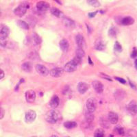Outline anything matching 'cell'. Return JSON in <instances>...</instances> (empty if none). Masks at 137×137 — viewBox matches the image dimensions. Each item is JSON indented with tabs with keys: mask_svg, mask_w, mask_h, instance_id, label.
I'll use <instances>...</instances> for the list:
<instances>
[{
	"mask_svg": "<svg viewBox=\"0 0 137 137\" xmlns=\"http://www.w3.org/2000/svg\"><path fill=\"white\" fill-rule=\"evenodd\" d=\"M110 137H113V136H110Z\"/></svg>",
	"mask_w": 137,
	"mask_h": 137,
	"instance_id": "46",
	"label": "cell"
},
{
	"mask_svg": "<svg viewBox=\"0 0 137 137\" xmlns=\"http://www.w3.org/2000/svg\"><path fill=\"white\" fill-rule=\"evenodd\" d=\"M36 54V53H35V52H32V53H31V54H30V56H31V55H32V54H33V55H34V54ZM30 57H31V58H32V59L34 60V57H35V56H30Z\"/></svg>",
	"mask_w": 137,
	"mask_h": 137,
	"instance_id": "42",
	"label": "cell"
},
{
	"mask_svg": "<svg viewBox=\"0 0 137 137\" xmlns=\"http://www.w3.org/2000/svg\"><path fill=\"white\" fill-rule=\"evenodd\" d=\"M36 8L41 12H45L49 8V4L45 1H39L36 3Z\"/></svg>",
	"mask_w": 137,
	"mask_h": 137,
	"instance_id": "8",
	"label": "cell"
},
{
	"mask_svg": "<svg viewBox=\"0 0 137 137\" xmlns=\"http://www.w3.org/2000/svg\"><path fill=\"white\" fill-rule=\"evenodd\" d=\"M87 2L89 5L93 7H95V8L100 6V3L99 2L98 0H87Z\"/></svg>",
	"mask_w": 137,
	"mask_h": 137,
	"instance_id": "28",
	"label": "cell"
},
{
	"mask_svg": "<svg viewBox=\"0 0 137 137\" xmlns=\"http://www.w3.org/2000/svg\"><path fill=\"white\" fill-rule=\"evenodd\" d=\"M87 110L91 113L95 112L97 108V101L94 98L88 99L87 101Z\"/></svg>",
	"mask_w": 137,
	"mask_h": 137,
	"instance_id": "4",
	"label": "cell"
},
{
	"mask_svg": "<svg viewBox=\"0 0 137 137\" xmlns=\"http://www.w3.org/2000/svg\"><path fill=\"white\" fill-rule=\"evenodd\" d=\"M84 51L82 49H81V48H78V49L76 50V56L79 57V58H83L84 56Z\"/></svg>",
	"mask_w": 137,
	"mask_h": 137,
	"instance_id": "30",
	"label": "cell"
},
{
	"mask_svg": "<svg viewBox=\"0 0 137 137\" xmlns=\"http://www.w3.org/2000/svg\"><path fill=\"white\" fill-rule=\"evenodd\" d=\"M64 126L67 129H73L77 126V123L75 121H67L64 123Z\"/></svg>",
	"mask_w": 137,
	"mask_h": 137,
	"instance_id": "24",
	"label": "cell"
},
{
	"mask_svg": "<svg viewBox=\"0 0 137 137\" xmlns=\"http://www.w3.org/2000/svg\"><path fill=\"white\" fill-rule=\"evenodd\" d=\"M114 78H115L117 81H119V82H121V83H122V84L126 83V81H125L124 79H123V78H119V77H114Z\"/></svg>",
	"mask_w": 137,
	"mask_h": 137,
	"instance_id": "38",
	"label": "cell"
},
{
	"mask_svg": "<svg viewBox=\"0 0 137 137\" xmlns=\"http://www.w3.org/2000/svg\"><path fill=\"white\" fill-rule=\"evenodd\" d=\"M125 92L123 91V90L119 89L116 90L115 92H114V97L116 100H121L123 99L125 97Z\"/></svg>",
	"mask_w": 137,
	"mask_h": 137,
	"instance_id": "19",
	"label": "cell"
},
{
	"mask_svg": "<svg viewBox=\"0 0 137 137\" xmlns=\"http://www.w3.org/2000/svg\"><path fill=\"white\" fill-rule=\"evenodd\" d=\"M92 87L96 92L98 93H101L104 91V85L103 84L99 81H94L92 82Z\"/></svg>",
	"mask_w": 137,
	"mask_h": 137,
	"instance_id": "10",
	"label": "cell"
},
{
	"mask_svg": "<svg viewBox=\"0 0 137 137\" xmlns=\"http://www.w3.org/2000/svg\"><path fill=\"white\" fill-rule=\"evenodd\" d=\"M134 19L131 17H126L123 18L121 21V23L123 25H130L134 23Z\"/></svg>",
	"mask_w": 137,
	"mask_h": 137,
	"instance_id": "21",
	"label": "cell"
},
{
	"mask_svg": "<svg viewBox=\"0 0 137 137\" xmlns=\"http://www.w3.org/2000/svg\"><path fill=\"white\" fill-rule=\"evenodd\" d=\"M63 22L66 27H75L74 21H73V20H71V19L67 18V17H63Z\"/></svg>",
	"mask_w": 137,
	"mask_h": 137,
	"instance_id": "20",
	"label": "cell"
},
{
	"mask_svg": "<svg viewBox=\"0 0 137 137\" xmlns=\"http://www.w3.org/2000/svg\"><path fill=\"white\" fill-rule=\"evenodd\" d=\"M25 99L28 103H33L36 99V93L32 90H29L25 92Z\"/></svg>",
	"mask_w": 137,
	"mask_h": 137,
	"instance_id": "7",
	"label": "cell"
},
{
	"mask_svg": "<svg viewBox=\"0 0 137 137\" xmlns=\"http://www.w3.org/2000/svg\"><path fill=\"white\" fill-rule=\"evenodd\" d=\"M60 47L63 51L67 52L68 51V47H69V43H68V41L66 39H63L60 42Z\"/></svg>",
	"mask_w": 137,
	"mask_h": 137,
	"instance_id": "17",
	"label": "cell"
},
{
	"mask_svg": "<svg viewBox=\"0 0 137 137\" xmlns=\"http://www.w3.org/2000/svg\"></svg>",
	"mask_w": 137,
	"mask_h": 137,
	"instance_id": "48",
	"label": "cell"
},
{
	"mask_svg": "<svg viewBox=\"0 0 137 137\" xmlns=\"http://www.w3.org/2000/svg\"><path fill=\"white\" fill-rule=\"evenodd\" d=\"M4 114H5V111L3 110V108H0V119H2L4 116Z\"/></svg>",
	"mask_w": 137,
	"mask_h": 137,
	"instance_id": "37",
	"label": "cell"
},
{
	"mask_svg": "<svg viewBox=\"0 0 137 137\" xmlns=\"http://www.w3.org/2000/svg\"><path fill=\"white\" fill-rule=\"evenodd\" d=\"M117 131H118V133H119L120 135H123V134H124V130H123V128H119Z\"/></svg>",
	"mask_w": 137,
	"mask_h": 137,
	"instance_id": "39",
	"label": "cell"
},
{
	"mask_svg": "<svg viewBox=\"0 0 137 137\" xmlns=\"http://www.w3.org/2000/svg\"><path fill=\"white\" fill-rule=\"evenodd\" d=\"M94 137H104V133L103 130L97 129L95 132Z\"/></svg>",
	"mask_w": 137,
	"mask_h": 137,
	"instance_id": "29",
	"label": "cell"
},
{
	"mask_svg": "<svg viewBox=\"0 0 137 137\" xmlns=\"http://www.w3.org/2000/svg\"><path fill=\"white\" fill-rule=\"evenodd\" d=\"M97 13V11H95V12H90V13H89V17H94Z\"/></svg>",
	"mask_w": 137,
	"mask_h": 137,
	"instance_id": "40",
	"label": "cell"
},
{
	"mask_svg": "<svg viewBox=\"0 0 137 137\" xmlns=\"http://www.w3.org/2000/svg\"><path fill=\"white\" fill-rule=\"evenodd\" d=\"M114 49L116 51H118V52H121L122 51V47H121V44L119 43V42L116 41L115 43V44H114Z\"/></svg>",
	"mask_w": 137,
	"mask_h": 137,
	"instance_id": "31",
	"label": "cell"
},
{
	"mask_svg": "<svg viewBox=\"0 0 137 137\" xmlns=\"http://www.w3.org/2000/svg\"><path fill=\"white\" fill-rule=\"evenodd\" d=\"M63 71L64 70L62 68H55L51 69L49 73L51 76H53L54 78H58L63 74Z\"/></svg>",
	"mask_w": 137,
	"mask_h": 137,
	"instance_id": "11",
	"label": "cell"
},
{
	"mask_svg": "<svg viewBox=\"0 0 137 137\" xmlns=\"http://www.w3.org/2000/svg\"><path fill=\"white\" fill-rule=\"evenodd\" d=\"M17 24H18V25L19 27L22 28V29H23V30H28L30 28V26H29L28 23H27L25 21L19 20V21H17Z\"/></svg>",
	"mask_w": 137,
	"mask_h": 137,
	"instance_id": "26",
	"label": "cell"
},
{
	"mask_svg": "<svg viewBox=\"0 0 137 137\" xmlns=\"http://www.w3.org/2000/svg\"><path fill=\"white\" fill-rule=\"evenodd\" d=\"M134 65H135V67L137 69V59L135 60V62H134Z\"/></svg>",
	"mask_w": 137,
	"mask_h": 137,
	"instance_id": "44",
	"label": "cell"
},
{
	"mask_svg": "<svg viewBox=\"0 0 137 137\" xmlns=\"http://www.w3.org/2000/svg\"><path fill=\"white\" fill-rule=\"evenodd\" d=\"M89 62L91 65H92V60H91V57H89Z\"/></svg>",
	"mask_w": 137,
	"mask_h": 137,
	"instance_id": "43",
	"label": "cell"
},
{
	"mask_svg": "<svg viewBox=\"0 0 137 137\" xmlns=\"http://www.w3.org/2000/svg\"><path fill=\"white\" fill-rule=\"evenodd\" d=\"M95 47L96 49L97 50H104L105 49V45L103 43V42L101 41H97L95 43Z\"/></svg>",
	"mask_w": 137,
	"mask_h": 137,
	"instance_id": "25",
	"label": "cell"
},
{
	"mask_svg": "<svg viewBox=\"0 0 137 137\" xmlns=\"http://www.w3.org/2000/svg\"><path fill=\"white\" fill-rule=\"evenodd\" d=\"M8 43V41L7 39H0V46L5 47Z\"/></svg>",
	"mask_w": 137,
	"mask_h": 137,
	"instance_id": "33",
	"label": "cell"
},
{
	"mask_svg": "<svg viewBox=\"0 0 137 137\" xmlns=\"http://www.w3.org/2000/svg\"><path fill=\"white\" fill-rule=\"evenodd\" d=\"M21 68L22 70L24 71L25 72H27V73H30V72L32 71V64L30 62H25L22 64L21 65Z\"/></svg>",
	"mask_w": 137,
	"mask_h": 137,
	"instance_id": "13",
	"label": "cell"
},
{
	"mask_svg": "<svg viewBox=\"0 0 137 137\" xmlns=\"http://www.w3.org/2000/svg\"><path fill=\"white\" fill-rule=\"evenodd\" d=\"M89 89V85L85 82H81L78 84V92L80 94H84L87 92V90Z\"/></svg>",
	"mask_w": 137,
	"mask_h": 137,
	"instance_id": "12",
	"label": "cell"
},
{
	"mask_svg": "<svg viewBox=\"0 0 137 137\" xmlns=\"http://www.w3.org/2000/svg\"><path fill=\"white\" fill-rule=\"evenodd\" d=\"M99 74H100V75H101V78H104V79H106V80H109V81H112V79L110 78V77H109V76H108V75H107L106 74L102 73H99Z\"/></svg>",
	"mask_w": 137,
	"mask_h": 137,
	"instance_id": "35",
	"label": "cell"
},
{
	"mask_svg": "<svg viewBox=\"0 0 137 137\" xmlns=\"http://www.w3.org/2000/svg\"><path fill=\"white\" fill-rule=\"evenodd\" d=\"M50 137H57V136H56V135H53V136H51Z\"/></svg>",
	"mask_w": 137,
	"mask_h": 137,
	"instance_id": "45",
	"label": "cell"
},
{
	"mask_svg": "<svg viewBox=\"0 0 137 137\" xmlns=\"http://www.w3.org/2000/svg\"><path fill=\"white\" fill-rule=\"evenodd\" d=\"M36 117V114L35 111L32 110H29L27 111L25 116V121L27 123H32Z\"/></svg>",
	"mask_w": 137,
	"mask_h": 137,
	"instance_id": "3",
	"label": "cell"
},
{
	"mask_svg": "<svg viewBox=\"0 0 137 137\" xmlns=\"http://www.w3.org/2000/svg\"></svg>",
	"mask_w": 137,
	"mask_h": 137,
	"instance_id": "47",
	"label": "cell"
},
{
	"mask_svg": "<svg viewBox=\"0 0 137 137\" xmlns=\"http://www.w3.org/2000/svg\"><path fill=\"white\" fill-rule=\"evenodd\" d=\"M10 34V30L8 27L1 25L0 26V39H7Z\"/></svg>",
	"mask_w": 137,
	"mask_h": 137,
	"instance_id": "6",
	"label": "cell"
},
{
	"mask_svg": "<svg viewBox=\"0 0 137 137\" xmlns=\"http://www.w3.org/2000/svg\"><path fill=\"white\" fill-rule=\"evenodd\" d=\"M36 70L38 72V73L42 76H47L49 74V71L47 68L42 65H36Z\"/></svg>",
	"mask_w": 137,
	"mask_h": 137,
	"instance_id": "5",
	"label": "cell"
},
{
	"mask_svg": "<svg viewBox=\"0 0 137 137\" xmlns=\"http://www.w3.org/2000/svg\"><path fill=\"white\" fill-rule=\"evenodd\" d=\"M45 119L49 123L54 124L55 123H56L58 119V113H57L56 110H54L49 111L46 114V115H45Z\"/></svg>",
	"mask_w": 137,
	"mask_h": 137,
	"instance_id": "1",
	"label": "cell"
},
{
	"mask_svg": "<svg viewBox=\"0 0 137 137\" xmlns=\"http://www.w3.org/2000/svg\"><path fill=\"white\" fill-rule=\"evenodd\" d=\"M108 119L110 123L116 124L118 122V115L114 112H110L108 114Z\"/></svg>",
	"mask_w": 137,
	"mask_h": 137,
	"instance_id": "14",
	"label": "cell"
},
{
	"mask_svg": "<svg viewBox=\"0 0 137 137\" xmlns=\"http://www.w3.org/2000/svg\"><path fill=\"white\" fill-rule=\"evenodd\" d=\"M72 61H73L76 65L78 66L79 65H80L81 63H82V58H79V57L78 56H75L73 59L72 60Z\"/></svg>",
	"mask_w": 137,
	"mask_h": 137,
	"instance_id": "32",
	"label": "cell"
},
{
	"mask_svg": "<svg viewBox=\"0 0 137 137\" xmlns=\"http://www.w3.org/2000/svg\"><path fill=\"white\" fill-rule=\"evenodd\" d=\"M60 102L59 97L57 95H54L52 97V98L51 99L50 101H49V106L51 107L55 108L58 106Z\"/></svg>",
	"mask_w": 137,
	"mask_h": 137,
	"instance_id": "16",
	"label": "cell"
},
{
	"mask_svg": "<svg viewBox=\"0 0 137 137\" xmlns=\"http://www.w3.org/2000/svg\"><path fill=\"white\" fill-rule=\"evenodd\" d=\"M108 34H109L110 36L114 37V36H116V30H115V28H114V27H113V28H110V30H109V32H108Z\"/></svg>",
	"mask_w": 137,
	"mask_h": 137,
	"instance_id": "34",
	"label": "cell"
},
{
	"mask_svg": "<svg viewBox=\"0 0 137 137\" xmlns=\"http://www.w3.org/2000/svg\"><path fill=\"white\" fill-rule=\"evenodd\" d=\"M3 77H4V72L3 71V70L0 68V80H1Z\"/></svg>",
	"mask_w": 137,
	"mask_h": 137,
	"instance_id": "41",
	"label": "cell"
},
{
	"mask_svg": "<svg viewBox=\"0 0 137 137\" xmlns=\"http://www.w3.org/2000/svg\"><path fill=\"white\" fill-rule=\"evenodd\" d=\"M75 41H76V43H77L78 47L82 49L84 46V43H85L83 36L82 34H78L75 37Z\"/></svg>",
	"mask_w": 137,
	"mask_h": 137,
	"instance_id": "15",
	"label": "cell"
},
{
	"mask_svg": "<svg viewBox=\"0 0 137 137\" xmlns=\"http://www.w3.org/2000/svg\"><path fill=\"white\" fill-rule=\"evenodd\" d=\"M51 14L54 16H56L57 17H59V18H62V17H64L63 16V12L61 11H60L59 10L58 8H51Z\"/></svg>",
	"mask_w": 137,
	"mask_h": 137,
	"instance_id": "22",
	"label": "cell"
},
{
	"mask_svg": "<svg viewBox=\"0 0 137 137\" xmlns=\"http://www.w3.org/2000/svg\"><path fill=\"white\" fill-rule=\"evenodd\" d=\"M33 39H34V42L35 43L36 45H39L42 43V39L40 36L37 34H33Z\"/></svg>",
	"mask_w": 137,
	"mask_h": 137,
	"instance_id": "27",
	"label": "cell"
},
{
	"mask_svg": "<svg viewBox=\"0 0 137 137\" xmlns=\"http://www.w3.org/2000/svg\"><path fill=\"white\" fill-rule=\"evenodd\" d=\"M76 68H77V65L71 60L66 64L64 70L67 72H73L76 70Z\"/></svg>",
	"mask_w": 137,
	"mask_h": 137,
	"instance_id": "9",
	"label": "cell"
},
{
	"mask_svg": "<svg viewBox=\"0 0 137 137\" xmlns=\"http://www.w3.org/2000/svg\"><path fill=\"white\" fill-rule=\"evenodd\" d=\"M85 119H86V122L88 124H90L93 121V119H94V115L92 114V113L88 111L85 114Z\"/></svg>",
	"mask_w": 137,
	"mask_h": 137,
	"instance_id": "23",
	"label": "cell"
},
{
	"mask_svg": "<svg viewBox=\"0 0 137 137\" xmlns=\"http://www.w3.org/2000/svg\"><path fill=\"white\" fill-rule=\"evenodd\" d=\"M29 5L26 3H23L17 6L14 10V13L18 17H23L27 11Z\"/></svg>",
	"mask_w": 137,
	"mask_h": 137,
	"instance_id": "2",
	"label": "cell"
},
{
	"mask_svg": "<svg viewBox=\"0 0 137 137\" xmlns=\"http://www.w3.org/2000/svg\"><path fill=\"white\" fill-rule=\"evenodd\" d=\"M131 57L132 58H134L137 57V48H134V49L132 51V53L131 54Z\"/></svg>",
	"mask_w": 137,
	"mask_h": 137,
	"instance_id": "36",
	"label": "cell"
},
{
	"mask_svg": "<svg viewBox=\"0 0 137 137\" xmlns=\"http://www.w3.org/2000/svg\"><path fill=\"white\" fill-rule=\"evenodd\" d=\"M128 109L129 110L133 113L137 114V101L132 100L130 102V104H128Z\"/></svg>",
	"mask_w": 137,
	"mask_h": 137,
	"instance_id": "18",
	"label": "cell"
}]
</instances>
